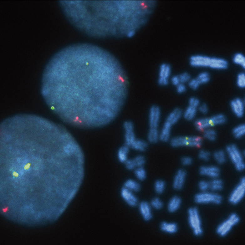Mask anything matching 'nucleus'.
<instances>
[{"label":"nucleus","mask_w":245,"mask_h":245,"mask_svg":"<svg viewBox=\"0 0 245 245\" xmlns=\"http://www.w3.org/2000/svg\"><path fill=\"white\" fill-rule=\"evenodd\" d=\"M172 124L170 121H166L162 129L159 133V140L163 142H167L170 140L171 130Z\"/></svg>","instance_id":"20"},{"label":"nucleus","mask_w":245,"mask_h":245,"mask_svg":"<svg viewBox=\"0 0 245 245\" xmlns=\"http://www.w3.org/2000/svg\"><path fill=\"white\" fill-rule=\"evenodd\" d=\"M150 204L152 209H155L157 211L161 210L164 207V203L163 202L161 199L158 197H156L151 199L150 202Z\"/></svg>","instance_id":"27"},{"label":"nucleus","mask_w":245,"mask_h":245,"mask_svg":"<svg viewBox=\"0 0 245 245\" xmlns=\"http://www.w3.org/2000/svg\"><path fill=\"white\" fill-rule=\"evenodd\" d=\"M208 122H209V118L200 119L197 120L195 122V125L196 126V125H200L202 124Z\"/></svg>","instance_id":"48"},{"label":"nucleus","mask_w":245,"mask_h":245,"mask_svg":"<svg viewBox=\"0 0 245 245\" xmlns=\"http://www.w3.org/2000/svg\"><path fill=\"white\" fill-rule=\"evenodd\" d=\"M181 164L183 166H189L193 163L192 157L187 156H184L181 158Z\"/></svg>","instance_id":"38"},{"label":"nucleus","mask_w":245,"mask_h":245,"mask_svg":"<svg viewBox=\"0 0 245 245\" xmlns=\"http://www.w3.org/2000/svg\"><path fill=\"white\" fill-rule=\"evenodd\" d=\"M197 79H190L188 82V86L190 87H192L193 86L194 84L196 83Z\"/></svg>","instance_id":"57"},{"label":"nucleus","mask_w":245,"mask_h":245,"mask_svg":"<svg viewBox=\"0 0 245 245\" xmlns=\"http://www.w3.org/2000/svg\"><path fill=\"white\" fill-rule=\"evenodd\" d=\"M171 81L173 85L176 86L180 84V80L179 79V75H175L173 76L171 79Z\"/></svg>","instance_id":"45"},{"label":"nucleus","mask_w":245,"mask_h":245,"mask_svg":"<svg viewBox=\"0 0 245 245\" xmlns=\"http://www.w3.org/2000/svg\"><path fill=\"white\" fill-rule=\"evenodd\" d=\"M161 110L159 106L156 105V111H155V118H154V125L153 128H158L159 122L161 120Z\"/></svg>","instance_id":"31"},{"label":"nucleus","mask_w":245,"mask_h":245,"mask_svg":"<svg viewBox=\"0 0 245 245\" xmlns=\"http://www.w3.org/2000/svg\"><path fill=\"white\" fill-rule=\"evenodd\" d=\"M148 147V144L147 142L141 139H137L132 149L140 152H144L147 150Z\"/></svg>","instance_id":"28"},{"label":"nucleus","mask_w":245,"mask_h":245,"mask_svg":"<svg viewBox=\"0 0 245 245\" xmlns=\"http://www.w3.org/2000/svg\"><path fill=\"white\" fill-rule=\"evenodd\" d=\"M211 58L202 54L193 55L189 58V64L194 67H209Z\"/></svg>","instance_id":"11"},{"label":"nucleus","mask_w":245,"mask_h":245,"mask_svg":"<svg viewBox=\"0 0 245 245\" xmlns=\"http://www.w3.org/2000/svg\"><path fill=\"white\" fill-rule=\"evenodd\" d=\"M230 146H231L232 151L234 154H235V156H236L239 162H244L243 154L239 150L238 148L237 147L236 145L235 144H232L230 145Z\"/></svg>","instance_id":"30"},{"label":"nucleus","mask_w":245,"mask_h":245,"mask_svg":"<svg viewBox=\"0 0 245 245\" xmlns=\"http://www.w3.org/2000/svg\"><path fill=\"white\" fill-rule=\"evenodd\" d=\"M198 188L201 192H206L210 190V181L202 180L199 182Z\"/></svg>","instance_id":"33"},{"label":"nucleus","mask_w":245,"mask_h":245,"mask_svg":"<svg viewBox=\"0 0 245 245\" xmlns=\"http://www.w3.org/2000/svg\"><path fill=\"white\" fill-rule=\"evenodd\" d=\"M1 212L29 227L61 217L84 181V151L68 130L22 114L1 125Z\"/></svg>","instance_id":"1"},{"label":"nucleus","mask_w":245,"mask_h":245,"mask_svg":"<svg viewBox=\"0 0 245 245\" xmlns=\"http://www.w3.org/2000/svg\"><path fill=\"white\" fill-rule=\"evenodd\" d=\"M135 176L140 181H143L147 179V172L144 166L137 168L133 170Z\"/></svg>","instance_id":"25"},{"label":"nucleus","mask_w":245,"mask_h":245,"mask_svg":"<svg viewBox=\"0 0 245 245\" xmlns=\"http://www.w3.org/2000/svg\"><path fill=\"white\" fill-rule=\"evenodd\" d=\"M159 229L163 232L168 234H175L179 230V226L175 222L162 221L159 224Z\"/></svg>","instance_id":"18"},{"label":"nucleus","mask_w":245,"mask_h":245,"mask_svg":"<svg viewBox=\"0 0 245 245\" xmlns=\"http://www.w3.org/2000/svg\"><path fill=\"white\" fill-rule=\"evenodd\" d=\"M245 129H243V130H241L240 131L233 134L234 136L236 139H239V138H240L241 137L245 135Z\"/></svg>","instance_id":"51"},{"label":"nucleus","mask_w":245,"mask_h":245,"mask_svg":"<svg viewBox=\"0 0 245 245\" xmlns=\"http://www.w3.org/2000/svg\"><path fill=\"white\" fill-rule=\"evenodd\" d=\"M41 90L47 105L66 123L101 128L120 114L128 95V79L110 52L92 44H74L50 59Z\"/></svg>","instance_id":"2"},{"label":"nucleus","mask_w":245,"mask_h":245,"mask_svg":"<svg viewBox=\"0 0 245 245\" xmlns=\"http://www.w3.org/2000/svg\"><path fill=\"white\" fill-rule=\"evenodd\" d=\"M139 213L142 218L145 222H149L153 219V214L152 208L150 202L143 201L139 202L138 206Z\"/></svg>","instance_id":"14"},{"label":"nucleus","mask_w":245,"mask_h":245,"mask_svg":"<svg viewBox=\"0 0 245 245\" xmlns=\"http://www.w3.org/2000/svg\"><path fill=\"white\" fill-rule=\"evenodd\" d=\"M60 4L75 27L96 38H133L156 7L151 1H64Z\"/></svg>","instance_id":"3"},{"label":"nucleus","mask_w":245,"mask_h":245,"mask_svg":"<svg viewBox=\"0 0 245 245\" xmlns=\"http://www.w3.org/2000/svg\"><path fill=\"white\" fill-rule=\"evenodd\" d=\"M179 107H176L175 109H174L172 112H171L169 115L166 118V121H171V120L174 118V117L175 116L177 112H178V111L180 110Z\"/></svg>","instance_id":"41"},{"label":"nucleus","mask_w":245,"mask_h":245,"mask_svg":"<svg viewBox=\"0 0 245 245\" xmlns=\"http://www.w3.org/2000/svg\"><path fill=\"white\" fill-rule=\"evenodd\" d=\"M210 77H207L197 80L199 81L201 84H206V83H208L210 80Z\"/></svg>","instance_id":"55"},{"label":"nucleus","mask_w":245,"mask_h":245,"mask_svg":"<svg viewBox=\"0 0 245 245\" xmlns=\"http://www.w3.org/2000/svg\"><path fill=\"white\" fill-rule=\"evenodd\" d=\"M192 109V106L191 105H189L187 107L186 110H185V112L184 113V117L185 119H187L189 115L190 114V112H191V110Z\"/></svg>","instance_id":"53"},{"label":"nucleus","mask_w":245,"mask_h":245,"mask_svg":"<svg viewBox=\"0 0 245 245\" xmlns=\"http://www.w3.org/2000/svg\"><path fill=\"white\" fill-rule=\"evenodd\" d=\"M171 73V67L169 64H162L159 67L158 84L161 86H166L168 84Z\"/></svg>","instance_id":"12"},{"label":"nucleus","mask_w":245,"mask_h":245,"mask_svg":"<svg viewBox=\"0 0 245 245\" xmlns=\"http://www.w3.org/2000/svg\"><path fill=\"white\" fill-rule=\"evenodd\" d=\"M235 102L237 104V106L238 107L239 111L241 117L243 116L244 115V101L242 100L240 98L237 97L234 99Z\"/></svg>","instance_id":"37"},{"label":"nucleus","mask_w":245,"mask_h":245,"mask_svg":"<svg viewBox=\"0 0 245 245\" xmlns=\"http://www.w3.org/2000/svg\"><path fill=\"white\" fill-rule=\"evenodd\" d=\"M213 157L218 164H224L227 161L225 152L222 150L215 151L213 153Z\"/></svg>","instance_id":"29"},{"label":"nucleus","mask_w":245,"mask_h":245,"mask_svg":"<svg viewBox=\"0 0 245 245\" xmlns=\"http://www.w3.org/2000/svg\"><path fill=\"white\" fill-rule=\"evenodd\" d=\"M200 85H201V84H200V83H199L198 80H197L196 83L194 84L193 86L191 87V88H192V89L194 90H196L198 89V87L200 86Z\"/></svg>","instance_id":"58"},{"label":"nucleus","mask_w":245,"mask_h":245,"mask_svg":"<svg viewBox=\"0 0 245 245\" xmlns=\"http://www.w3.org/2000/svg\"><path fill=\"white\" fill-rule=\"evenodd\" d=\"M195 97H192L189 99V105H191L192 106L195 100Z\"/></svg>","instance_id":"59"},{"label":"nucleus","mask_w":245,"mask_h":245,"mask_svg":"<svg viewBox=\"0 0 245 245\" xmlns=\"http://www.w3.org/2000/svg\"><path fill=\"white\" fill-rule=\"evenodd\" d=\"M176 87V92L179 94H181L185 92L186 91V87L185 86L184 84L180 83L179 85H177Z\"/></svg>","instance_id":"43"},{"label":"nucleus","mask_w":245,"mask_h":245,"mask_svg":"<svg viewBox=\"0 0 245 245\" xmlns=\"http://www.w3.org/2000/svg\"><path fill=\"white\" fill-rule=\"evenodd\" d=\"M182 205V199L178 195H174L169 200L167 210L170 213H174L180 209Z\"/></svg>","instance_id":"17"},{"label":"nucleus","mask_w":245,"mask_h":245,"mask_svg":"<svg viewBox=\"0 0 245 245\" xmlns=\"http://www.w3.org/2000/svg\"><path fill=\"white\" fill-rule=\"evenodd\" d=\"M240 218L236 213H232L227 219L222 222L216 228V233L220 237H224L232 231L233 227L238 224Z\"/></svg>","instance_id":"6"},{"label":"nucleus","mask_w":245,"mask_h":245,"mask_svg":"<svg viewBox=\"0 0 245 245\" xmlns=\"http://www.w3.org/2000/svg\"><path fill=\"white\" fill-rule=\"evenodd\" d=\"M198 107H199L198 109H199V110L203 114H207L208 112V108L207 105L206 103H202L201 105H199Z\"/></svg>","instance_id":"44"},{"label":"nucleus","mask_w":245,"mask_h":245,"mask_svg":"<svg viewBox=\"0 0 245 245\" xmlns=\"http://www.w3.org/2000/svg\"><path fill=\"white\" fill-rule=\"evenodd\" d=\"M146 163V159L143 155H137L132 158H129L124 163L126 169L133 171L137 168L142 167Z\"/></svg>","instance_id":"15"},{"label":"nucleus","mask_w":245,"mask_h":245,"mask_svg":"<svg viewBox=\"0 0 245 245\" xmlns=\"http://www.w3.org/2000/svg\"><path fill=\"white\" fill-rule=\"evenodd\" d=\"M187 214L189 225L194 234L197 237L202 236L203 233V229L201 218L198 208L197 207L189 208L188 209Z\"/></svg>","instance_id":"4"},{"label":"nucleus","mask_w":245,"mask_h":245,"mask_svg":"<svg viewBox=\"0 0 245 245\" xmlns=\"http://www.w3.org/2000/svg\"><path fill=\"white\" fill-rule=\"evenodd\" d=\"M182 114V110L180 109L178 111V112L176 113L175 116L174 117V118L171 121H170L172 124V125L176 123V122L178 121V120L180 119V118Z\"/></svg>","instance_id":"40"},{"label":"nucleus","mask_w":245,"mask_h":245,"mask_svg":"<svg viewBox=\"0 0 245 245\" xmlns=\"http://www.w3.org/2000/svg\"><path fill=\"white\" fill-rule=\"evenodd\" d=\"M122 186L131 192L136 193L141 190V185L138 181L133 179H129L125 181Z\"/></svg>","instance_id":"21"},{"label":"nucleus","mask_w":245,"mask_h":245,"mask_svg":"<svg viewBox=\"0 0 245 245\" xmlns=\"http://www.w3.org/2000/svg\"><path fill=\"white\" fill-rule=\"evenodd\" d=\"M200 101L199 100V99H198V98H195L194 102L193 104V105H192V106H193V107L198 108V106L200 105Z\"/></svg>","instance_id":"56"},{"label":"nucleus","mask_w":245,"mask_h":245,"mask_svg":"<svg viewBox=\"0 0 245 245\" xmlns=\"http://www.w3.org/2000/svg\"><path fill=\"white\" fill-rule=\"evenodd\" d=\"M207 77H210V74H209V73L207 72H203L199 74L196 79L197 80H199V79H202Z\"/></svg>","instance_id":"49"},{"label":"nucleus","mask_w":245,"mask_h":245,"mask_svg":"<svg viewBox=\"0 0 245 245\" xmlns=\"http://www.w3.org/2000/svg\"><path fill=\"white\" fill-rule=\"evenodd\" d=\"M179 77L181 84H184L185 83L189 82L191 79V75L187 72H184L181 74L179 75Z\"/></svg>","instance_id":"36"},{"label":"nucleus","mask_w":245,"mask_h":245,"mask_svg":"<svg viewBox=\"0 0 245 245\" xmlns=\"http://www.w3.org/2000/svg\"><path fill=\"white\" fill-rule=\"evenodd\" d=\"M243 129H245V124L241 125H238V126L234 128L232 132L233 134H234V133L238 132V131H240V130H243Z\"/></svg>","instance_id":"52"},{"label":"nucleus","mask_w":245,"mask_h":245,"mask_svg":"<svg viewBox=\"0 0 245 245\" xmlns=\"http://www.w3.org/2000/svg\"><path fill=\"white\" fill-rule=\"evenodd\" d=\"M230 104H231V107H232V110L234 113L236 114V115L237 117H241V116L240 114L239 111L238 107L237 106V104H236L234 99L232 100Z\"/></svg>","instance_id":"39"},{"label":"nucleus","mask_w":245,"mask_h":245,"mask_svg":"<svg viewBox=\"0 0 245 245\" xmlns=\"http://www.w3.org/2000/svg\"><path fill=\"white\" fill-rule=\"evenodd\" d=\"M224 188V181L219 177L212 179L210 181V190L212 192L218 193L222 191Z\"/></svg>","instance_id":"23"},{"label":"nucleus","mask_w":245,"mask_h":245,"mask_svg":"<svg viewBox=\"0 0 245 245\" xmlns=\"http://www.w3.org/2000/svg\"><path fill=\"white\" fill-rule=\"evenodd\" d=\"M222 196L218 193L213 192H200L196 194L194 197V200L197 204L200 205H207V204H214L215 205H220L222 202Z\"/></svg>","instance_id":"5"},{"label":"nucleus","mask_w":245,"mask_h":245,"mask_svg":"<svg viewBox=\"0 0 245 245\" xmlns=\"http://www.w3.org/2000/svg\"><path fill=\"white\" fill-rule=\"evenodd\" d=\"M232 61L234 64L238 65L242 68H245V55L241 53H236L233 55Z\"/></svg>","instance_id":"26"},{"label":"nucleus","mask_w":245,"mask_h":245,"mask_svg":"<svg viewBox=\"0 0 245 245\" xmlns=\"http://www.w3.org/2000/svg\"><path fill=\"white\" fill-rule=\"evenodd\" d=\"M210 156H211L210 152L203 150H200L198 154V157L199 159L203 160L205 161H208L210 160Z\"/></svg>","instance_id":"35"},{"label":"nucleus","mask_w":245,"mask_h":245,"mask_svg":"<svg viewBox=\"0 0 245 245\" xmlns=\"http://www.w3.org/2000/svg\"><path fill=\"white\" fill-rule=\"evenodd\" d=\"M120 195L122 200L130 207H136L138 206L139 200L135 193L122 186L120 189Z\"/></svg>","instance_id":"10"},{"label":"nucleus","mask_w":245,"mask_h":245,"mask_svg":"<svg viewBox=\"0 0 245 245\" xmlns=\"http://www.w3.org/2000/svg\"><path fill=\"white\" fill-rule=\"evenodd\" d=\"M166 183L163 180H157L155 181L154 184V191L158 195L163 194L166 190Z\"/></svg>","instance_id":"24"},{"label":"nucleus","mask_w":245,"mask_h":245,"mask_svg":"<svg viewBox=\"0 0 245 245\" xmlns=\"http://www.w3.org/2000/svg\"><path fill=\"white\" fill-rule=\"evenodd\" d=\"M227 121V119L226 118V117L220 119L218 120H215L211 122L210 124V127H213L216 125L221 124L225 123Z\"/></svg>","instance_id":"42"},{"label":"nucleus","mask_w":245,"mask_h":245,"mask_svg":"<svg viewBox=\"0 0 245 245\" xmlns=\"http://www.w3.org/2000/svg\"><path fill=\"white\" fill-rule=\"evenodd\" d=\"M203 137L204 138L210 140L211 141H214L217 138V136L213 135H207L206 133H203Z\"/></svg>","instance_id":"50"},{"label":"nucleus","mask_w":245,"mask_h":245,"mask_svg":"<svg viewBox=\"0 0 245 245\" xmlns=\"http://www.w3.org/2000/svg\"><path fill=\"white\" fill-rule=\"evenodd\" d=\"M124 144L130 149H132L136 142L137 139L135 132L133 123L130 121H126L124 123Z\"/></svg>","instance_id":"9"},{"label":"nucleus","mask_w":245,"mask_h":245,"mask_svg":"<svg viewBox=\"0 0 245 245\" xmlns=\"http://www.w3.org/2000/svg\"><path fill=\"white\" fill-rule=\"evenodd\" d=\"M226 151L228 154V156H229V158L231 159V161L233 163L234 165L238 164V163H242L239 162L238 159H237V157H236V156L235 154H234L232 151V148H231V146L230 145H227L226 147Z\"/></svg>","instance_id":"32"},{"label":"nucleus","mask_w":245,"mask_h":245,"mask_svg":"<svg viewBox=\"0 0 245 245\" xmlns=\"http://www.w3.org/2000/svg\"><path fill=\"white\" fill-rule=\"evenodd\" d=\"M210 127V123H209V122H207V123L202 124L196 125V129L198 130L201 131V130H204V129H207V128H208V127Z\"/></svg>","instance_id":"46"},{"label":"nucleus","mask_w":245,"mask_h":245,"mask_svg":"<svg viewBox=\"0 0 245 245\" xmlns=\"http://www.w3.org/2000/svg\"><path fill=\"white\" fill-rule=\"evenodd\" d=\"M186 171L180 169L176 171L172 182V188L176 191H181L184 186L186 177Z\"/></svg>","instance_id":"13"},{"label":"nucleus","mask_w":245,"mask_h":245,"mask_svg":"<svg viewBox=\"0 0 245 245\" xmlns=\"http://www.w3.org/2000/svg\"><path fill=\"white\" fill-rule=\"evenodd\" d=\"M197 108L192 106V110H191V112H190V114L189 115L187 119L188 120H192L194 117L195 116L197 113Z\"/></svg>","instance_id":"47"},{"label":"nucleus","mask_w":245,"mask_h":245,"mask_svg":"<svg viewBox=\"0 0 245 245\" xmlns=\"http://www.w3.org/2000/svg\"><path fill=\"white\" fill-rule=\"evenodd\" d=\"M200 175L207 176L212 179L219 177L220 175V169L217 166H202L199 169Z\"/></svg>","instance_id":"16"},{"label":"nucleus","mask_w":245,"mask_h":245,"mask_svg":"<svg viewBox=\"0 0 245 245\" xmlns=\"http://www.w3.org/2000/svg\"><path fill=\"white\" fill-rule=\"evenodd\" d=\"M245 195V178L242 177L236 185L228 197V202L231 205L235 206L244 199Z\"/></svg>","instance_id":"8"},{"label":"nucleus","mask_w":245,"mask_h":245,"mask_svg":"<svg viewBox=\"0 0 245 245\" xmlns=\"http://www.w3.org/2000/svg\"><path fill=\"white\" fill-rule=\"evenodd\" d=\"M130 148L125 145H124L119 148L117 152V157L119 161L124 164L129 159Z\"/></svg>","instance_id":"22"},{"label":"nucleus","mask_w":245,"mask_h":245,"mask_svg":"<svg viewBox=\"0 0 245 245\" xmlns=\"http://www.w3.org/2000/svg\"><path fill=\"white\" fill-rule=\"evenodd\" d=\"M202 138L200 136H178L170 140V144L173 148L190 146L200 147L202 144Z\"/></svg>","instance_id":"7"},{"label":"nucleus","mask_w":245,"mask_h":245,"mask_svg":"<svg viewBox=\"0 0 245 245\" xmlns=\"http://www.w3.org/2000/svg\"><path fill=\"white\" fill-rule=\"evenodd\" d=\"M228 62L226 59L219 57H211L209 67L214 69L225 70L227 69Z\"/></svg>","instance_id":"19"},{"label":"nucleus","mask_w":245,"mask_h":245,"mask_svg":"<svg viewBox=\"0 0 245 245\" xmlns=\"http://www.w3.org/2000/svg\"><path fill=\"white\" fill-rule=\"evenodd\" d=\"M203 133H206L207 135H213L217 136V132L213 130H205L203 131Z\"/></svg>","instance_id":"54"},{"label":"nucleus","mask_w":245,"mask_h":245,"mask_svg":"<svg viewBox=\"0 0 245 245\" xmlns=\"http://www.w3.org/2000/svg\"><path fill=\"white\" fill-rule=\"evenodd\" d=\"M236 84H237V86L240 88H245V74L244 73H239L237 75Z\"/></svg>","instance_id":"34"}]
</instances>
